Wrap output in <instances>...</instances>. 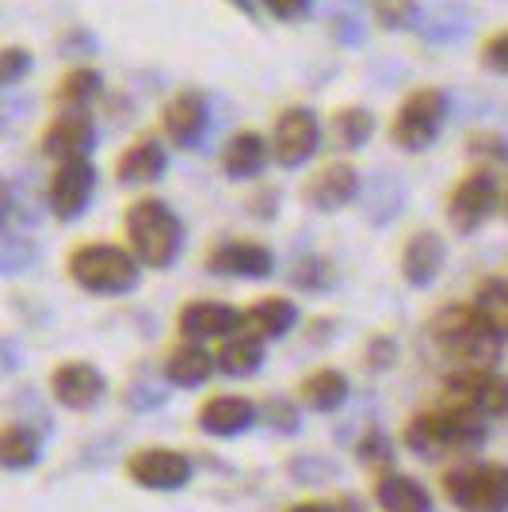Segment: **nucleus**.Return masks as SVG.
I'll return each instance as SVG.
<instances>
[{
    "label": "nucleus",
    "mask_w": 508,
    "mask_h": 512,
    "mask_svg": "<svg viewBox=\"0 0 508 512\" xmlns=\"http://www.w3.org/2000/svg\"><path fill=\"white\" fill-rule=\"evenodd\" d=\"M123 230H127V249L142 260V268H153V272L172 268L188 245V230L180 214L157 195H142L130 203Z\"/></svg>",
    "instance_id": "nucleus-3"
},
{
    "label": "nucleus",
    "mask_w": 508,
    "mask_h": 512,
    "mask_svg": "<svg viewBox=\"0 0 508 512\" xmlns=\"http://www.w3.org/2000/svg\"><path fill=\"white\" fill-rule=\"evenodd\" d=\"M447 245L436 230H417V234L405 237L402 256H398V268L409 287H428L432 279L444 272Z\"/></svg>",
    "instance_id": "nucleus-20"
},
{
    "label": "nucleus",
    "mask_w": 508,
    "mask_h": 512,
    "mask_svg": "<svg viewBox=\"0 0 508 512\" xmlns=\"http://www.w3.org/2000/svg\"><path fill=\"white\" fill-rule=\"evenodd\" d=\"M207 127H211V107L203 100V92H195V88H180L169 104L161 107V134L176 150L199 146Z\"/></svg>",
    "instance_id": "nucleus-15"
},
{
    "label": "nucleus",
    "mask_w": 508,
    "mask_h": 512,
    "mask_svg": "<svg viewBox=\"0 0 508 512\" xmlns=\"http://www.w3.org/2000/svg\"><path fill=\"white\" fill-rule=\"evenodd\" d=\"M241 329V310H233L230 302L222 299H191L184 302V310L176 314V333L180 341H226Z\"/></svg>",
    "instance_id": "nucleus-16"
},
{
    "label": "nucleus",
    "mask_w": 508,
    "mask_h": 512,
    "mask_svg": "<svg viewBox=\"0 0 508 512\" xmlns=\"http://www.w3.org/2000/svg\"><path fill=\"white\" fill-rule=\"evenodd\" d=\"M27 73H31V50L27 46H4V54H0V85H20Z\"/></svg>",
    "instance_id": "nucleus-32"
},
{
    "label": "nucleus",
    "mask_w": 508,
    "mask_h": 512,
    "mask_svg": "<svg viewBox=\"0 0 508 512\" xmlns=\"http://www.w3.org/2000/svg\"><path fill=\"white\" fill-rule=\"evenodd\" d=\"M482 65H486L489 73H501V77H508V27L505 31H493L486 43H482Z\"/></svg>",
    "instance_id": "nucleus-34"
},
{
    "label": "nucleus",
    "mask_w": 508,
    "mask_h": 512,
    "mask_svg": "<svg viewBox=\"0 0 508 512\" xmlns=\"http://www.w3.org/2000/svg\"><path fill=\"white\" fill-rule=\"evenodd\" d=\"M260 406H256L249 394H214L199 406V428L214 436V440H233V436H245L256 425Z\"/></svg>",
    "instance_id": "nucleus-18"
},
{
    "label": "nucleus",
    "mask_w": 508,
    "mask_h": 512,
    "mask_svg": "<svg viewBox=\"0 0 508 512\" xmlns=\"http://www.w3.org/2000/svg\"><path fill=\"white\" fill-rule=\"evenodd\" d=\"M371 16L386 31H405L417 16V0H371Z\"/></svg>",
    "instance_id": "nucleus-31"
},
{
    "label": "nucleus",
    "mask_w": 508,
    "mask_h": 512,
    "mask_svg": "<svg viewBox=\"0 0 508 512\" xmlns=\"http://www.w3.org/2000/svg\"><path fill=\"white\" fill-rule=\"evenodd\" d=\"M295 325H298V306L291 299H283V295H264V299L249 302L241 310V329L260 337L264 344L287 337Z\"/></svg>",
    "instance_id": "nucleus-21"
},
{
    "label": "nucleus",
    "mask_w": 508,
    "mask_h": 512,
    "mask_svg": "<svg viewBox=\"0 0 508 512\" xmlns=\"http://www.w3.org/2000/svg\"><path fill=\"white\" fill-rule=\"evenodd\" d=\"M360 459H363V467H371V470H390V459H394V451H390V440L382 436V432H367L360 440Z\"/></svg>",
    "instance_id": "nucleus-33"
},
{
    "label": "nucleus",
    "mask_w": 508,
    "mask_h": 512,
    "mask_svg": "<svg viewBox=\"0 0 508 512\" xmlns=\"http://www.w3.org/2000/svg\"><path fill=\"white\" fill-rule=\"evenodd\" d=\"M96 195V165L92 157H81V161H62L54 165V176L46 184V207L58 222H73L88 211Z\"/></svg>",
    "instance_id": "nucleus-10"
},
{
    "label": "nucleus",
    "mask_w": 508,
    "mask_h": 512,
    "mask_svg": "<svg viewBox=\"0 0 508 512\" xmlns=\"http://www.w3.org/2000/svg\"><path fill=\"white\" fill-rule=\"evenodd\" d=\"M203 268L211 272V276H226V279H268L276 272V256L268 245H260V241H245V237H237V241H218L207 260H203Z\"/></svg>",
    "instance_id": "nucleus-17"
},
{
    "label": "nucleus",
    "mask_w": 508,
    "mask_h": 512,
    "mask_svg": "<svg viewBox=\"0 0 508 512\" xmlns=\"http://www.w3.org/2000/svg\"><path fill=\"white\" fill-rule=\"evenodd\" d=\"M104 92V77L92 65H73L54 88V107L58 111H88V104Z\"/></svg>",
    "instance_id": "nucleus-27"
},
{
    "label": "nucleus",
    "mask_w": 508,
    "mask_h": 512,
    "mask_svg": "<svg viewBox=\"0 0 508 512\" xmlns=\"http://www.w3.org/2000/svg\"><path fill=\"white\" fill-rule=\"evenodd\" d=\"M329 130H333V142H337V150H360L371 142V134H375V115L360 104H348V107H337L333 115H329Z\"/></svg>",
    "instance_id": "nucleus-28"
},
{
    "label": "nucleus",
    "mask_w": 508,
    "mask_h": 512,
    "mask_svg": "<svg viewBox=\"0 0 508 512\" xmlns=\"http://www.w3.org/2000/svg\"><path fill=\"white\" fill-rule=\"evenodd\" d=\"M191 459L172 448H142L127 459V478L149 493H176L191 482Z\"/></svg>",
    "instance_id": "nucleus-11"
},
{
    "label": "nucleus",
    "mask_w": 508,
    "mask_h": 512,
    "mask_svg": "<svg viewBox=\"0 0 508 512\" xmlns=\"http://www.w3.org/2000/svg\"><path fill=\"white\" fill-rule=\"evenodd\" d=\"M39 150L46 161L62 165V161H81L96 150V123L88 111H58L43 127Z\"/></svg>",
    "instance_id": "nucleus-13"
},
{
    "label": "nucleus",
    "mask_w": 508,
    "mask_h": 512,
    "mask_svg": "<svg viewBox=\"0 0 508 512\" xmlns=\"http://www.w3.org/2000/svg\"><path fill=\"white\" fill-rule=\"evenodd\" d=\"M424 341L432 348V356L440 367L451 371H478V367H497L505 352V337L489 325L474 302H447L444 310H436Z\"/></svg>",
    "instance_id": "nucleus-1"
},
{
    "label": "nucleus",
    "mask_w": 508,
    "mask_h": 512,
    "mask_svg": "<svg viewBox=\"0 0 508 512\" xmlns=\"http://www.w3.org/2000/svg\"><path fill=\"white\" fill-rule=\"evenodd\" d=\"M169 169V150H165V142L161 138H138V142H130L127 150L119 153V161H115V180L123 184V188H149V184H157L161 176Z\"/></svg>",
    "instance_id": "nucleus-19"
},
{
    "label": "nucleus",
    "mask_w": 508,
    "mask_h": 512,
    "mask_svg": "<svg viewBox=\"0 0 508 512\" xmlns=\"http://www.w3.org/2000/svg\"><path fill=\"white\" fill-rule=\"evenodd\" d=\"M444 497L459 512H508V463L474 455L447 463Z\"/></svg>",
    "instance_id": "nucleus-5"
},
{
    "label": "nucleus",
    "mask_w": 508,
    "mask_h": 512,
    "mask_svg": "<svg viewBox=\"0 0 508 512\" xmlns=\"http://www.w3.org/2000/svg\"><path fill=\"white\" fill-rule=\"evenodd\" d=\"M402 440L405 448L428 463H455L486 444V417L440 398V406L424 409L405 421Z\"/></svg>",
    "instance_id": "nucleus-2"
},
{
    "label": "nucleus",
    "mask_w": 508,
    "mask_h": 512,
    "mask_svg": "<svg viewBox=\"0 0 508 512\" xmlns=\"http://www.w3.org/2000/svg\"><path fill=\"white\" fill-rule=\"evenodd\" d=\"M272 161V142L256 130H237L222 146V172L230 180H256Z\"/></svg>",
    "instance_id": "nucleus-22"
},
{
    "label": "nucleus",
    "mask_w": 508,
    "mask_h": 512,
    "mask_svg": "<svg viewBox=\"0 0 508 512\" xmlns=\"http://www.w3.org/2000/svg\"><path fill=\"white\" fill-rule=\"evenodd\" d=\"M501 211H505V218H508V184H505V195H501Z\"/></svg>",
    "instance_id": "nucleus-38"
},
{
    "label": "nucleus",
    "mask_w": 508,
    "mask_h": 512,
    "mask_svg": "<svg viewBox=\"0 0 508 512\" xmlns=\"http://www.w3.org/2000/svg\"><path fill=\"white\" fill-rule=\"evenodd\" d=\"M375 501L382 512H432V497L413 474L386 470L375 482Z\"/></svg>",
    "instance_id": "nucleus-26"
},
{
    "label": "nucleus",
    "mask_w": 508,
    "mask_h": 512,
    "mask_svg": "<svg viewBox=\"0 0 508 512\" xmlns=\"http://www.w3.org/2000/svg\"><path fill=\"white\" fill-rule=\"evenodd\" d=\"M39 451H43V440L35 428L20 425V421H8L4 432H0V459H4V470H31L39 463Z\"/></svg>",
    "instance_id": "nucleus-29"
},
{
    "label": "nucleus",
    "mask_w": 508,
    "mask_h": 512,
    "mask_svg": "<svg viewBox=\"0 0 508 512\" xmlns=\"http://www.w3.org/2000/svg\"><path fill=\"white\" fill-rule=\"evenodd\" d=\"M214 371H218L214 356L203 348V344H195V341H180L169 356H165V363H161L165 383L180 386V390H199V386L211 379Z\"/></svg>",
    "instance_id": "nucleus-23"
},
{
    "label": "nucleus",
    "mask_w": 508,
    "mask_h": 512,
    "mask_svg": "<svg viewBox=\"0 0 508 512\" xmlns=\"http://www.w3.org/2000/svg\"><path fill=\"white\" fill-rule=\"evenodd\" d=\"M360 192V172L352 161H344V157H333V161H325L306 184H302V199H306V207L318 214H337L344 211L352 199Z\"/></svg>",
    "instance_id": "nucleus-14"
},
{
    "label": "nucleus",
    "mask_w": 508,
    "mask_h": 512,
    "mask_svg": "<svg viewBox=\"0 0 508 512\" xmlns=\"http://www.w3.org/2000/svg\"><path fill=\"white\" fill-rule=\"evenodd\" d=\"M501 180H497V172L493 169H470L466 176L455 180V188L447 192V226L455 230L459 237H470L478 234L482 226H486L493 214L501 211Z\"/></svg>",
    "instance_id": "nucleus-7"
},
{
    "label": "nucleus",
    "mask_w": 508,
    "mask_h": 512,
    "mask_svg": "<svg viewBox=\"0 0 508 512\" xmlns=\"http://www.w3.org/2000/svg\"><path fill=\"white\" fill-rule=\"evenodd\" d=\"M444 398L455 406L474 409L486 421H508V375L497 367L444 375Z\"/></svg>",
    "instance_id": "nucleus-8"
},
{
    "label": "nucleus",
    "mask_w": 508,
    "mask_h": 512,
    "mask_svg": "<svg viewBox=\"0 0 508 512\" xmlns=\"http://www.w3.org/2000/svg\"><path fill=\"white\" fill-rule=\"evenodd\" d=\"M287 512H356L348 501H298Z\"/></svg>",
    "instance_id": "nucleus-36"
},
{
    "label": "nucleus",
    "mask_w": 508,
    "mask_h": 512,
    "mask_svg": "<svg viewBox=\"0 0 508 512\" xmlns=\"http://www.w3.org/2000/svg\"><path fill=\"white\" fill-rule=\"evenodd\" d=\"M50 394L62 409L88 413L107 398V379L92 360H65L50 375Z\"/></svg>",
    "instance_id": "nucleus-12"
},
{
    "label": "nucleus",
    "mask_w": 508,
    "mask_h": 512,
    "mask_svg": "<svg viewBox=\"0 0 508 512\" xmlns=\"http://www.w3.org/2000/svg\"><path fill=\"white\" fill-rule=\"evenodd\" d=\"M352 394L348 375L337 367H318L310 371L302 383H298V406L310 409V413H337Z\"/></svg>",
    "instance_id": "nucleus-24"
},
{
    "label": "nucleus",
    "mask_w": 508,
    "mask_h": 512,
    "mask_svg": "<svg viewBox=\"0 0 508 512\" xmlns=\"http://www.w3.org/2000/svg\"><path fill=\"white\" fill-rule=\"evenodd\" d=\"M256 4L279 23H295L310 12V0H256Z\"/></svg>",
    "instance_id": "nucleus-35"
},
{
    "label": "nucleus",
    "mask_w": 508,
    "mask_h": 512,
    "mask_svg": "<svg viewBox=\"0 0 508 512\" xmlns=\"http://www.w3.org/2000/svg\"><path fill=\"white\" fill-rule=\"evenodd\" d=\"M447 119V96L444 88L421 85L405 96L394 119H390V142L405 153H424L428 146H436L440 130Z\"/></svg>",
    "instance_id": "nucleus-6"
},
{
    "label": "nucleus",
    "mask_w": 508,
    "mask_h": 512,
    "mask_svg": "<svg viewBox=\"0 0 508 512\" xmlns=\"http://www.w3.org/2000/svg\"><path fill=\"white\" fill-rule=\"evenodd\" d=\"M233 4H237L241 12H253V4H249V0H233Z\"/></svg>",
    "instance_id": "nucleus-37"
},
{
    "label": "nucleus",
    "mask_w": 508,
    "mask_h": 512,
    "mask_svg": "<svg viewBox=\"0 0 508 512\" xmlns=\"http://www.w3.org/2000/svg\"><path fill=\"white\" fill-rule=\"evenodd\" d=\"M272 161L279 169H302L321 146V119L314 107L291 104L276 115L272 127Z\"/></svg>",
    "instance_id": "nucleus-9"
},
{
    "label": "nucleus",
    "mask_w": 508,
    "mask_h": 512,
    "mask_svg": "<svg viewBox=\"0 0 508 512\" xmlns=\"http://www.w3.org/2000/svg\"><path fill=\"white\" fill-rule=\"evenodd\" d=\"M474 306H478V314L501 333L508 341V279L501 276H486L478 287H474Z\"/></svg>",
    "instance_id": "nucleus-30"
},
{
    "label": "nucleus",
    "mask_w": 508,
    "mask_h": 512,
    "mask_svg": "<svg viewBox=\"0 0 508 512\" xmlns=\"http://www.w3.org/2000/svg\"><path fill=\"white\" fill-rule=\"evenodd\" d=\"M264 356H268L264 341L253 337V333H245V329H237L233 337L218 341V348H214L218 371L230 375V379H249V375H256L264 367Z\"/></svg>",
    "instance_id": "nucleus-25"
},
{
    "label": "nucleus",
    "mask_w": 508,
    "mask_h": 512,
    "mask_svg": "<svg viewBox=\"0 0 508 512\" xmlns=\"http://www.w3.org/2000/svg\"><path fill=\"white\" fill-rule=\"evenodd\" d=\"M65 272L88 295L115 299V295H130L142 283V260L130 249H123V245L85 241V245H77L73 253L65 256Z\"/></svg>",
    "instance_id": "nucleus-4"
}]
</instances>
